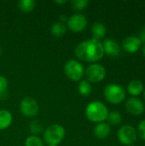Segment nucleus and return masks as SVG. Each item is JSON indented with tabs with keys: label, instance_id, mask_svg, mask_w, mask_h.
Returning <instances> with one entry per match:
<instances>
[{
	"label": "nucleus",
	"instance_id": "obj_16",
	"mask_svg": "<svg viewBox=\"0 0 145 146\" xmlns=\"http://www.w3.org/2000/svg\"><path fill=\"white\" fill-rule=\"evenodd\" d=\"M13 121L11 113L7 110H0V130H4L8 128Z\"/></svg>",
	"mask_w": 145,
	"mask_h": 146
},
{
	"label": "nucleus",
	"instance_id": "obj_13",
	"mask_svg": "<svg viewBox=\"0 0 145 146\" xmlns=\"http://www.w3.org/2000/svg\"><path fill=\"white\" fill-rule=\"evenodd\" d=\"M111 133L110 126L105 122L97 123L94 127V135L99 139H104L109 136Z\"/></svg>",
	"mask_w": 145,
	"mask_h": 146
},
{
	"label": "nucleus",
	"instance_id": "obj_10",
	"mask_svg": "<svg viewBox=\"0 0 145 146\" xmlns=\"http://www.w3.org/2000/svg\"><path fill=\"white\" fill-rule=\"evenodd\" d=\"M126 111L132 115H140L144 111V104L139 98L132 97L126 102Z\"/></svg>",
	"mask_w": 145,
	"mask_h": 146
},
{
	"label": "nucleus",
	"instance_id": "obj_2",
	"mask_svg": "<svg viewBox=\"0 0 145 146\" xmlns=\"http://www.w3.org/2000/svg\"><path fill=\"white\" fill-rule=\"evenodd\" d=\"M108 115L107 106L100 101H92L85 108V116L92 122H103L107 120Z\"/></svg>",
	"mask_w": 145,
	"mask_h": 146
},
{
	"label": "nucleus",
	"instance_id": "obj_23",
	"mask_svg": "<svg viewBox=\"0 0 145 146\" xmlns=\"http://www.w3.org/2000/svg\"><path fill=\"white\" fill-rule=\"evenodd\" d=\"M89 4L88 0H73L71 2V5L75 10H82L87 7Z\"/></svg>",
	"mask_w": 145,
	"mask_h": 146
},
{
	"label": "nucleus",
	"instance_id": "obj_22",
	"mask_svg": "<svg viewBox=\"0 0 145 146\" xmlns=\"http://www.w3.org/2000/svg\"><path fill=\"white\" fill-rule=\"evenodd\" d=\"M29 129L32 133H33L34 135H37V134H39L43 131V125L41 124V122L39 121L35 120L30 123Z\"/></svg>",
	"mask_w": 145,
	"mask_h": 146
},
{
	"label": "nucleus",
	"instance_id": "obj_12",
	"mask_svg": "<svg viewBox=\"0 0 145 146\" xmlns=\"http://www.w3.org/2000/svg\"><path fill=\"white\" fill-rule=\"evenodd\" d=\"M104 54L110 57H116L121 53V47L119 44L113 38H106L103 43Z\"/></svg>",
	"mask_w": 145,
	"mask_h": 146
},
{
	"label": "nucleus",
	"instance_id": "obj_25",
	"mask_svg": "<svg viewBox=\"0 0 145 146\" xmlns=\"http://www.w3.org/2000/svg\"><path fill=\"white\" fill-rule=\"evenodd\" d=\"M139 137L145 140V120H143L139 122L138 126V133H137Z\"/></svg>",
	"mask_w": 145,
	"mask_h": 146
},
{
	"label": "nucleus",
	"instance_id": "obj_28",
	"mask_svg": "<svg viewBox=\"0 0 145 146\" xmlns=\"http://www.w3.org/2000/svg\"><path fill=\"white\" fill-rule=\"evenodd\" d=\"M143 53H144V56H145V44L144 46V48H143Z\"/></svg>",
	"mask_w": 145,
	"mask_h": 146
},
{
	"label": "nucleus",
	"instance_id": "obj_1",
	"mask_svg": "<svg viewBox=\"0 0 145 146\" xmlns=\"http://www.w3.org/2000/svg\"><path fill=\"white\" fill-rule=\"evenodd\" d=\"M74 52L79 60L93 63L101 60L104 56L103 43L95 38L86 39L79 43L76 46Z\"/></svg>",
	"mask_w": 145,
	"mask_h": 146
},
{
	"label": "nucleus",
	"instance_id": "obj_17",
	"mask_svg": "<svg viewBox=\"0 0 145 146\" xmlns=\"http://www.w3.org/2000/svg\"><path fill=\"white\" fill-rule=\"evenodd\" d=\"M50 32L53 36L62 37L67 32V26H66V24H64L63 22H61V21L55 22L51 27Z\"/></svg>",
	"mask_w": 145,
	"mask_h": 146
},
{
	"label": "nucleus",
	"instance_id": "obj_5",
	"mask_svg": "<svg viewBox=\"0 0 145 146\" xmlns=\"http://www.w3.org/2000/svg\"><path fill=\"white\" fill-rule=\"evenodd\" d=\"M64 73L66 76L73 81H80L85 74L83 65L75 59H70L64 65Z\"/></svg>",
	"mask_w": 145,
	"mask_h": 146
},
{
	"label": "nucleus",
	"instance_id": "obj_24",
	"mask_svg": "<svg viewBox=\"0 0 145 146\" xmlns=\"http://www.w3.org/2000/svg\"><path fill=\"white\" fill-rule=\"evenodd\" d=\"M8 85H9V83H8L7 78L3 75H0V97H1V95L6 94Z\"/></svg>",
	"mask_w": 145,
	"mask_h": 146
},
{
	"label": "nucleus",
	"instance_id": "obj_9",
	"mask_svg": "<svg viewBox=\"0 0 145 146\" xmlns=\"http://www.w3.org/2000/svg\"><path fill=\"white\" fill-rule=\"evenodd\" d=\"M87 18L85 15L80 13H76L72 15L67 21V27L71 31L78 33L83 31L87 26Z\"/></svg>",
	"mask_w": 145,
	"mask_h": 146
},
{
	"label": "nucleus",
	"instance_id": "obj_3",
	"mask_svg": "<svg viewBox=\"0 0 145 146\" xmlns=\"http://www.w3.org/2000/svg\"><path fill=\"white\" fill-rule=\"evenodd\" d=\"M65 128L59 124L50 125L44 132V141L49 146H57L64 139Z\"/></svg>",
	"mask_w": 145,
	"mask_h": 146
},
{
	"label": "nucleus",
	"instance_id": "obj_19",
	"mask_svg": "<svg viewBox=\"0 0 145 146\" xmlns=\"http://www.w3.org/2000/svg\"><path fill=\"white\" fill-rule=\"evenodd\" d=\"M35 5L34 0H20L18 2V8L23 12H31L35 8Z\"/></svg>",
	"mask_w": 145,
	"mask_h": 146
},
{
	"label": "nucleus",
	"instance_id": "obj_27",
	"mask_svg": "<svg viewBox=\"0 0 145 146\" xmlns=\"http://www.w3.org/2000/svg\"><path fill=\"white\" fill-rule=\"evenodd\" d=\"M67 2H68L67 0H63V1H55L56 3H62V4L63 3H66Z\"/></svg>",
	"mask_w": 145,
	"mask_h": 146
},
{
	"label": "nucleus",
	"instance_id": "obj_30",
	"mask_svg": "<svg viewBox=\"0 0 145 146\" xmlns=\"http://www.w3.org/2000/svg\"><path fill=\"white\" fill-rule=\"evenodd\" d=\"M1 53H2V49H1V47H0V56H1Z\"/></svg>",
	"mask_w": 145,
	"mask_h": 146
},
{
	"label": "nucleus",
	"instance_id": "obj_14",
	"mask_svg": "<svg viewBox=\"0 0 145 146\" xmlns=\"http://www.w3.org/2000/svg\"><path fill=\"white\" fill-rule=\"evenodd\" d=\"M144 84L141 80H133L130 81L127 86V92H129V94L134 97L140 95L144 92Z\"/></svg>",
	"mask_w": 145,
	"mask_h": 146
},
{
	"label": "nucleus",
	"instance_id": "obj_15",
	"mask_svg": "<svg viewBox=\"0 0 145 146\" xmlns=\"http://www.w3.org/2000/svg\"><path fill=\"white\" fill-rule=\"evenodd\" d=\"M91 33H92V38L100 40L102 38H104V36L106 35L107 33V29L104 24H103L102 22H95L92 25L91 27Z\"/></svg>",
	"mask_w": 145,
	"mask_h": 146
},
{
	"label": "nucleus",
	"instance_id": "obj_6",
	"mask_svg": "<svg viewBox=\"0 0 145 146\" xmlns=\"http://www.w3.org/2000/svg\"><path fill=\"white\" fill-rule=\"evenodd\" d=\"M137 130L131 125H123L118 130L117 137L121 144L130 146L133 145L137 140Z\"/></svg>",
	"mask_w": 145,
	"mask_h": 146
},
{
	"label": "nucleus",
	"instance_id": "obj_11",
	"mask_svg": "<svg viewBox=\"0 0 145 146\" xmlns=\"http://www.w3.org/2000/svg\"><path fill=\"white\" fill-rule=\"evenodd\" d=\"M141 40L138 36H128L122 42V48L128 53H135L141 47Z\"/></svg>",
	"mask_w": 145,
	"mask_h": 146
},
{
	"label": "nucleus",
	"instance_id": "obj_29",
	"mask_svg": "<svg viewBox=\"0 0 145 146\" xmlns=\"http://www.w3.org/2000/svg\"><path fill=\"white\" fill-rule=\"evenodd\" d=\"M144 99H145V89L144 90Z\"/></svg>",
	"mask_w": 145,
	"mask_h": 146
},
{
	"label": "nucleus",
	"instance_id": "obj_26",
	"mask_svg": "<svg viewBox=\"0 0 145 146\" xmlns=\"http://www.w3.org/2000/svg\"><path fill=\"white\" fill-rule=\"evenodd\" d=\"M138 38H140L141 42H145V26L142 28V30L140 31Z\"/></svg>",
	"mask_w": 145,
	"mask_h": 146
},
{
	"label": "nucleus",
	"instance_id": "obj_8",
	"mask_svg": "<svg viewBox=\"0 0 145 146\" xmlns=\"http://www.w3.org/2000/svg\"><path fill=\"white\" fill-rule=\"evenodd\" d=\"M20 110L23 115L26 117H33L38 113V104L34 98L26 97L21 100L20 104Z\"/></svg>",
	"mask_w": 145,
	"mask_h": 146
},
{
	"label": "nucleus",
	"instance_id": "obj_21",
	"mask_svg": "<svg viewBox=\"0 0 145 146\" xmlns=\"http://www.w3.org/2000/svg\"><path fill=\"white\" fill-rule=\"evenodd\" d=\"M25 146H44V142L39 137L36 135H31L26 139Z\"/></svg>",
	"mask_w": 145,
	"mask_h": 146
},
{
	"label": "nucleus",
	"instance_id": "obj_4",
	"mask_svg": "<svg viewBox=\"0 0 145 146\" xmlns=\"http://www.w3.org/2000/svg\"><path fill=\"white\" fill-rule=\"evenodd\" d=\"M104 97L112 104H119L126 98L125 89L117 84H109L104 88Z\"/></svg>",
	"mask_w": 145,
	"mask_h": 146
},
{
	"label": "nucleus",
	"instance_id": "obj_18",
	"mask_svg": "<svg viewBox=\"0 0 145 146\" xmlns=\"http://www.w3.org/2000/svg\"><path fill=\"white\" fill-rule=\"evenodd\" d=\"M78 91H79L80 95L87 97L92 92V86L88 80H81L79 83V86H78Z\"/></svg>",
	"mask_w": 145,
	"mask_h": 146
},
{
	"label": "nucleus",
	"instance_id": "obj_20",
	"mask_svg": "<svg viewBox=\"0 0 145 146\" xmlns=\"http://www.w3.org/2000/svg\"><path fill=\"white\" fill-rule=\"evenodd\" d=\"M107 120H108L109 125L117 126L122 121V117H121V113H119L118 111H111V112H109Z\"/></svg>",
	"mask_w": 145,
	"mask_h": 146
},
{
	"label": "nucleus",
	"instance_id": "obj_7",
	"mask_svg": "<svg viewBox=\"0 0 145 146\" xmlns=\"http://www.w3.org/2000/svg\"><path fill=\"white\" fill-rule=\"evenodd\" d=\"M86 80L90 83H99L106 76L105 68L99 63H91L85 71Z\"/></svg>",
	"mask_w": 145,
	"mask_h": 146
}]
</instances>
